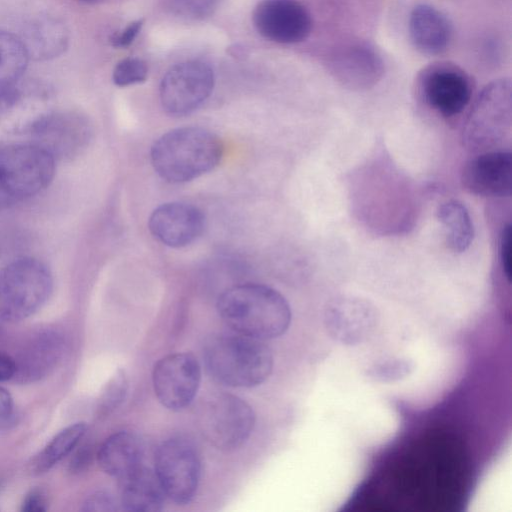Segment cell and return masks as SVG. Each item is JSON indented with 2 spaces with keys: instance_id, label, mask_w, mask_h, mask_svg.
<instances>
[{
  "instance_id": "obj_13",
  "label": "cell",
  "mask_w": 512,
  "mask_h": 512,
  "mask_svg": "<svg viewBox=\"0 0 512 512\" xmlns=\"http://www.w3.org/2000/svg\"><path fill=\"white\" fill-rule=\"evenodd\" d=\"M327 66L339 84L355 91L371 89L382 79L385 71L380 52L366 41H352L337 48Z\"/></svg>"
},
{
  "instance_id": "obj_1",
  "label": "cell",
  "mask_w": 512,
  "mask_h": 512,
  "mask_svg": "<svg viewBox=\"0 0 512 512\" xmlns=\"http://www.w3.org/2000/svg\"><path fill=\"white\" fill-rule=\"evenodd\" d=\"M217 310L236 333L258 340L281 336L291 323L286 299L263 284L245 283L226 289L218 298Z\"/></svg>"
},
{
  "instance_id": "obj_30",
  "label": "cell",
  "mask_w": 512,
  "mask_h": 512,
  "mask_svg": "<svg viewBox=\"0 0 512 512\" xmlns=\"http://www.w3.org/2000/svg\"><path fill=\"white\" fill-rule=\"evenodd\" d=\"M511 236H512L511 224L507 223L503 227L501 234H500V238H499V259H500L501 267L503 269V273L509 283L511 281V271H512Z\"/></svg>"
},
{
  "instance_id": "obj_3",
  "label": "cell",
  "mask_w": 512,
  "mask_h": 512,
  "mask_svg": "<svg viewBox=\"0 0 512 512\" xmlns=\"http://www.w3.org/2000/svg\"><path fill=\"white\" fill-rule=\"evenodd\" d=\"M207 371L230 387H254L263 383L273 369L270 349L258 339L239 333L210 337L203 349Z\"/></svg>"
},
{
  "instance_id": "obj_10",
  "label": "cell",
  "mask_w": 512,
  "mask_h": 512,
  "mask_svg": "<svg viewBox=\"0 0 512 512\" xmlns=\"http://www.w3.org/2000/svg\"><path fill=\"white\" fill-rule=\"evenodd\" d=\"M214 73L202 61H186L171 67L160 84V102L172 116H185L200 107L214 87Z\"/></svg>"
},
{
  "instance_id": "obj_14",
  "label": "cell",
  "mask_w": 512,
  "mask_h": 512,
  "mask_svg": "<svg viewBox=\"0 0 512 512\" xmlns=\"http://www.w3.org/2000/svg\"><path fill=\"white\" fill-rule=\"evenodd\" d=\"M253 23L263 37L281 44L302 42L312 30L311 14L296 0H263L254 9Z\"/></svg>"
},
{
  "instance_id": "obj_24",
  "label": "cell",
  "mask_w": 512,
  "mask_h": 512,
  "mask_svg": "<svg viewBox=\"0 0 512 512\" xmlns=\"http://www.w3.org/2000/svg\"><path fill=\"white\" fill-rule=\"evenodd\" d=\"M61 342L54 333L39 335L35 343L25 352L20 364L16 363V374L22 377H41L60 354Z\"/></svg>"
},
{
  "instance_id": "obj_15",
  "label": "cell",
  "mask_w": 512,
  "mask_h": 512,
  "mask_svg": "<svg viewBox=\"0 0 512 512\" xmlns=\"http://www.w3.org/2000/svg\"><path fill=\"white\" fill-rule=\"evenodd\" d=\"M512 155L510 151H484L465 163L460 181L471 194L504 198L511 195Z\"/></svg>"
},
{
  "instance_id": "obj_27",
  "label": "cell",
  "mask_w": 512,
  "mask_h": 512,
  "mask_svg": "<svg viewBox=\"0 0 512 512\" xmlns=\"http://www.w3.org/2000/svg\"><path fill=\"white\" fill-rule=\"evenodd\" d=\"M413 369L410 361L391 359L376 363L367 374L374 381L391 382L406 377Z\"/></svg>"
},
{
  "instance_id": "obj_17",
  "label": "cell",
  "mask_w": 512,
  "mask_h": 512,
  "mask_svg": "<svg viewBox=\"0 0 512 512\" xmlns=\"http://www.w3.org/2000/svg\"><path fill=\"white\" fill-rule=\"evenodd\" d=\"M408 28L413 46L424 55L442 54L451 42L452 25L449 19L428 4H418L412 9Z\"/></svg>"
},
{
  "instance_id": "obj_22",
  "label": "cell",
  "mask_w": 512,
  "mask_h": 512,
  "mask_svg": "<svg viewBox=\"0 0 512 512\" xmlns=\"http://www.w3.org/2000/svg\"><path fill=\"white\" fill-rule=\"evenodd\" d=\"M29 58L50 59L60 55L67 46V33L64 26L53 19L38 20L21 38Z\"/></svg>"
},
{
  "instance_id": "obj_2",
  "label": "cell",
  "mask_w": 512,
  "mask_h": 512,
  "mask_svg": "<svg viewBox=\"0 0 512 512\" xmlns=\"http://www.w3.org/2000/svg\"><path fill=\"white\" fill-rule=\"evenodd\" d=\"M223 153V143L214 133L200 127H181L154 142L150 160L163 180L184 183L213 170Z\"/></svg>"
},
{
  "instance_id": "obj_7",
  "label": "cell",
  "mask_w": 512,
  "mask_h": 512,
  "mask_svg": "<svg viewBox=\"0 0 512 512\" xmlns=\"http://www.w3.org/2000/svg\"><path fill=\"white\" fill-rule=\"evenodd\" d=\"M202 435L217 449L230 451L249 438L255 414L251 406L238 396L218 393L203 401L197 412Z\"/></svg>"
},
{
  "instance_id": "obj_32",
  "label": "cell",
  "mask_w": 512,
  "mask_h": 512,
  "mask_svg": "<svg viewBox=\"0 0 512 512\" xmlns=\"http://www.w3.org/2000/svg\"><path fill=\"white\" fill-rule=\"evenodd\" d=\"M142 25V19L129 23L123 30L111 37L112 45L117 48L128 47L140 32Z\"/></svg>"
},
{
  "instance_id": "obj_6",
  "label": "cell",
  "mask_w": 512,
  "mask_h": 512,
  "mask_svg": "<svg viewBox=\"0 0 512 512\" xmlns=\"http://www.w3.org/2000/svg\"><path fill=\"white\" fill-rule=\"evenodd\" d=\"M512 86L509 78L487 84L479 93L463 128L465 145L483 150L501 141L511 127Z\"/></svg>"
},
{
  "instance_id": "obj_33",
  "label": "cell",
  "mask_w": 512,
  "mask_h": 512,
  "mask_svg": "<svg viewBox=\"0 0 512 512\" xmlns=\"http://www.w3.org/2000/svg\"><path fill=\"white\" fill-rule=\"evenodd\" d=\"M15 418V405L8 390L0 387V430L10 426Z\"/></svg>"
},
{
  "instance_id": "obj_5",
  "label": "cell",
  "mask_w": 512,
  "mask_h": 512,
  "mask_svg": "<svg viewBox=\"0 0 512 512\" xmlns=\"http://www.w3.org/2000/svg\"><path fill=\"white\" fill-rule=\"evenodd\" d=\"M48 268L34 258L13 261L0 271V320L15 322L36 313L52 292Z\"/></svg>"
},
{
  "instance_id": "obj_9",
  "label": "cell",
  "mask_w": 512,
  "mask_h": 512,
  "mask_svg": "<svg viewBox=\"0 0 512 512\" xmlns=\"http://www.w3.org/2000/svg\"><path fill=\"white\" fill-rule=\"evenodd\" d=\"M154 471L168 498L190 503L198 489L201 460L194 444L183 437L163 441L155 452Z\"/></svg>"
},
{
  "instance_id": "obj_25",
  "label": "cell",
  "mask_w": 512,
  "mask_h": 512,
  "mask_svg": "<svg viewBox=\"0 0 512 512\" xmlns=\"http://www.w3.org/2000/svg\"><path fill=\"white\" fill-rule=\"evenodd\" d=\"M129 382L125 372L118 369L105 385L97 405V415L106 417L116 410L124 401Z\"/></svg>"
},
{
  "instance_id": "obj_19",
  "label": "cell",
  "mask_w": 512,
  "mask_h": 512,
  "mask_svg": "<svg viewBox=\"0 0 512 512\" xmlns=\"http://www.w3.org/2000/svg\"><path fill=\"white\" fill-rule=\"evenodd\" d=\"M120 481L121 510L155 512L163 509L167 496L154 470L142 465Z\"/></svg>"
},
{
  "instance_id": "obj_26",
  "label": "cell",
  "mask_w": 512,
  "mask_h": 512,
  "mask_svg": "<svg viewBox=\"0 0 512 512\" xmlns=\"http://www.w3.org/2000/svg\"><path fill=\"white\" fill-rule=\"evenodd\" d=\"M147 74L148 69L144 61L129 57L116 64L112 79L115 85L125 87L144 82Z\"/></svg>"
},
{
  "instance_id": "obj_29",
  "label": "cell",
  "mask_w": 512,
  "mask_h": 512,
  "mask_svg": "<svg viewBox=\"0 0 512 512\" xmlns=\"http://www.w3.org/2000/svg\"><path fill=\"white\" fill-rule=\"evenodd\" d=\"M121 509L120 501L107 491H97L86 498L83 511H117Z\"/></svg>"
},
{
  "instance_id": "obj_4",
  "label": "cell",
  "mask_w": 512,
  "mask_h": 512,
  "mask_svg": "<svg viewBox=\"0 0 512 512\" xmlns=\"http://www.w3.org/2000/svg\"><path fill=\"white\" fill-rule=\"evenodd\" d=\"M55 157L42 146L15 144L0 149V207L24 201L52 181Z\"/></svg>"
},
{
  "instance_id": "obj_28",
  "label": "cell",
  "mask_w": 512,
  "mask_h": 512,
  "mask_svg": "<svg viewBox=\"0 0 512 512\" xmlns=\"http://www.w3.org/2000/svg\"><path fill=\"white\" fill-rule=\"evenodd\" d=\"M173 10L186 18L202 19L210 15L220 0H170Z\"/></svg>"
},
{
  "instance_id": "obj_8",
  "label": "cell",
  "mask_w": 512,
  "mask_h": 512,
  "mask_svg": "<svg viewBox=\"0 0 512 512\" xmlns=\"http://www.w3.org/2000/svg\"><path fill=\"white\" fill-rule=\"evenodd\" d=\"M416 94L431 111L443 118L460 115L471 101L470 75L450 61H435L423 67L416 77Z\"/></svg>"
},
{
  "instance_id": "obj_12",
  "label": "cell",
  "mask_w": 512,
  "mask_h": 512,
  "mask_svg": "<svg viewBox=\"0 0 512 512\" xmlns=\"http://www.w3.org/2000/svg\"><path fill=\"white\" fill-rule=\"evenodd\" d=\"M379 313L372 302L357 296H339L327 304L324 326L330 338L345 346L364 343L378 325Z\"/></svg>"
},
{
  "instance_id": "obj_34",
  "label": "cell",
  "mask_w": 512,
  "mask_h": 512,
  "mask_svg": "<svg viewBox=\"0 0 512 512\" xmlns=\"http://www.w3.org/2000/svg\"><path fill=\"white\" fill-rule=\"evenodd\" d=\"M92 460V449L90 445L79 447L78 451L73 455L70 463V469L74 473H78L87 468Z\"/></svg>"
},
{
  "instance_id": "obj_16",
  "label": "cell",
  "mask_w": 512,
  "mask_h": 512,
  "mask_svg": "<svg viewBox=\"0 0 512 512\" xmlns=\"http://www.w3.org/2000/svg\"><path fill=\"white\" fill-rule=\"evenodd\" d=\"M148 227L162 244L180 248L191 244L202 234L205 216L192 204L169 202L158 206L151 213Z\"/></svg>"
},
{
  "instance_id": "obj_11",
  "label": "cell",
  "mask_w": 512,
  "mask_h": 512,
  "mask_svg": "<svg viewBox=\"0 0 512 512\" xmlns=\"http://www.w3.org/2000/svg\"><path fill=\"white\" fill-rule=\"evenodd\" d=\"M200 380V365L190 353H173L161 358L152 373L157 399L172 411H180L193 401Z\"/></svg>"
},
{
  "instance_id": "obj_21",
  "label": "cell",
  "mask_w": 512,
  "mask_h": 512,
  "mask_svg": "<svg viewBox=\"0 0 512 512\" xmlns=\"http://www.w3.org/2000/svg\"><path fill=\"white\" fill-rule=\"evenodd\" d=\"M436 216L445 230L448 247L455 253L466 251L474 237V227L466 206L451 199L439 205Z\"/></svg>"
},
{
  "instance_id": "obj_31",
  "label": "cell",
  "mask_w": 512,
  "mask_h": 512,
  "mask_svg": "<svg viewBox=\"0 0 512 512\" xmlns=\"http://www.w3.org/2000/svg\"><path fill=\"white\" fill-rule=\"evenodd\" d=\"M48 508V500L42 489H31L24 497L21 504L22 512H45Z\"/></svg>"
},
{
  "instance_id": "obj_18",
  "label": "cell",
  "mask_w": 512,
  "mask_h": 512,
  "mask_svg": "<svg viewBox=\"0 0 512 512\" xmlns=\"http://www.w3.org/2000/svg\"><path fill=\"white\" fill-rule=\"evenodd\" d=\"M143 459L144 445L141 439L127 431L110 435L97 452L100 468L119 480L142 466Z\"/></svg>"
},
{
  "instance_id": "obj_36",
  "label": "cell",
  "mask_w": 512,
  "mask_h": 512,
  "mask_svg": "<svg viewBox=\"0 0 512 512\" xmlns=\"http://www.w3.org/2000/svg\"><path fill=\"white\" fill-rule=\"evenodd\" d=\"M79 1L84 2V3H88V4H93V3L99 2L100 0H79Z\"/></svg>"
},
{
  "instance_id": "obj_20",
  "label": "cell",
  "mask_w": 512,
  "mask_h": 512,
  "mask_svg": "<svg viewBox=\"0 0 512 512\" xmlns=\"http://www.w3.org/2000/svg\"><path fill=\"white\" fill-rule=\"evenodd\" d=\"M29 61L26 47L17 35L0 30V104L15 95Z\"/></svg>"
},
{
  "instance_id": "obj_23",
  "label": "cell",
  "mask_w": 512,
  "mask_h": 512,
  "mask_svg": "<svg viewBox=\"0 0 512 512\" xmlns=\"http://www.w3.org/2000/svg\"><path fill=\"white\" fill-rule=\"evenodd\" d=\"M87 432L85 422L71 424L59 431L46 446L32 459L30 470L33 474H43L52 469L57 463L80 444Z\"/></svg>"
},
{
  "instance_id": "obj_35",
  "label": "cell",
  "mask_w": 512,
  "mask_h": 512,
  "mask_svg": "<svg viewBox=\"0 0 512 512\" xmlns=\"http://www.w3.org/2000/svg\"><path fill=\"white\" fill-rule=\"evenodd\" d=\"M16 361L10 355L0 351V381L15 377Z\"/></svg>"
}]
</instances>
